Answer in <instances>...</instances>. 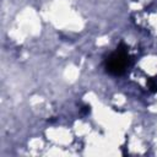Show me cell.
<instances>
[{"label":"cell","instance_id":"1","mask_svg":"<svg viewBox=\"0 0 157 157\" xmlns=\"http://www.w3.org/2000/svg\"><path fill=\"white\" fill-rule=\"evenodd\" d=\"M129 63H130V58H129L126 47L121 43L118 45L117 50L113 54H110V56L107 59L105 70L110 75L120 76L125 72L126 67L129 66Z\"/></svg>","mask_w":157,"mask_h":157},{"label":"cell","instance_id":"2","mask_svg":"<svg viewBox=\"0 0 157 157\" xmlns=\"http://www.w3.org/2000/svg\"><path fill=\"white\" fill-rule=\"evenodd\" d=\"M147 83H148V86H150V90H151V91H153V92H156V91H157V85L155 83V81H153L152 78H148V80H147Z\"/></svg>","mask_w":157,"mask_h":157}]
</instances>
